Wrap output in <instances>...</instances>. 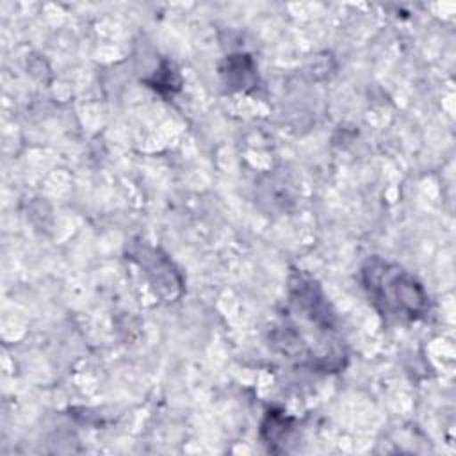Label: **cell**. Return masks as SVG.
I'll list each match as a JSON object with an SVG mask.
<instances>
[{
	"instance_id": "6da1fadb",
	"label": "cell",
	"mask_w": 456,
	"mask_h": 456,
	"mask_svg": "<svg viewBox=\"0 0 456 456\" xmlns=\"http://www.w3.org/2000/svg\"><path fill=\"white\" fill-rule=\"evenodd\" d=\"M362 280L374 306L390 319L417 321L429 310L424 287L395 264L369 258L362 267Z\"/></svg>"
}]
</instances>
